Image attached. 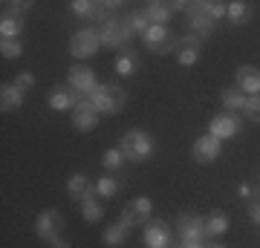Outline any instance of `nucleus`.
I'll return each instance as SVG.
<instances>
[{"label": "nucleus", "mask_w": 260, "mask_h": 248, "mask_svg": "<svg viewBox=\"0 0 260 248\" xmlns=\"http://www.w3.org/2000/svg\"><path fill=\"white\" fill-rule=\"evenodd\" d=\"M225 20L234 23V26H246L251 20V6L243 3V0H232V3H229V12H225Z\"/></svg>", "instance_id": "b1692460"}, {"label": "nucleus", "mask_w": 260, "mask_h": 248, "mask_svg": "<svg viewBox=\"0 0 260 248\" xmlns=\"http://www.w3.org/2000/svg\"><path fill=\"white\" fill-rule=\"evenodd\" d=\"M67 193H70L73 199L81 202L84 196H90V193H93V182H90L84 173H73L70 179H67Z\"/></svg>", "instance_id": "5701e85b"}, {"label": "nucleus", "mask_w": 260, "mask_h": 248, "mask_svg": "<svg viewBox=\"0 0 260 248\" xmlns=\"http://www.w3.org/2000/svg\"><path fill=\"white\" fill-rule=\"evenodd\" d=\"M150 217H153V202H150L148 196L130 199V202L124 205V211H121V220L127 222L130 228H133V225H148Z\"/></svg>", "instance_id": "6e6552de"}, {"label": "nucleus", "mask_w": 260, "mask_h": 248, "mask_svg": "<svg viewBox=\"0 0 260 248\" xmlns=\"http://www.w3.org/2000/svg\"><path fill=\"white\" fill-rule=\"evenodd\" d=\"M52 248H73V245H70L67 239H55V242H52Z\"/></svg>", "instance_id": "ea45409f"}, {"label": "nucleus", "mask_w": 260, "mask_h": 248, "mask_svg": "<svg viewBox=\"0 0 260 248\" xmlns=\"http://www.w3.org/2000/svg\"><path fill=\"white\" fill-rule=\"evenodd\" d=\"M145 15H148L150 23H156V26H168L171 18H174V9H171V3H162V0H153L145 6Z\"/></svg>", "instance_id": "412c9836"}, {"label": "nucleus", "mask_w": 260, "mask_h": 248, "mask_svg": "<svg viewBox=\"0 0 260 248\" xmlns=\"http://www.w3.org/2000/svg\"><path fill=\"white\" fill-rule=\"evenodd\" d=\"M246 98H249V95H243L237 87H229V90L220 92V101H223L225 113H234V110L243 113V107H246Z\"/></svg>", "instance_id": "cd10ccee"}, {"label": "nucleus", "mask_w": 260, "mask_h": 248, "mask_svg": "<svg viewBox=\"0 0 260 248\" xmlns=\"http://www.w3.org/2000/svg\"><path fill=\"white\" fill-rule=\"evenodd\" d=\"M205 248H225V245H220V242H211V245H205Z\"/></svg>", "instance_id": "a19ab883"}, {"label": "nucleus", "mask_w": 260, "mask_h": 248, "mask_svg": "<svg viewBox=\"0 0 260 248\" xmlns=\"http://www.w3.org/2000/svg\"><path fill=\"white\" fill-rule=\"evenodd\" d=\"M102 49V38L95 29H78L73 38H70V55L75 61H90Z\"/></svg>", "instance_id": "20e7f679"}, {"label": "nucleus", "mask_w": 260, "mask_h": 248, "mask_svg": "<svg viewBox=\"0 0 260 248\" xmlns=\"http://www.w3.org/2000/svg\"><path fill=\"white\" fill-rule=\"evenodd\" d=\"M177 237L182 239V242H203L205 239V217H197V214H179Z\"/></svg>", "instance_id": "0eeeda50"}, {"label": "nucleus", "mask_w": 260, "mask_h": 248, "mask_svg": "<svg viewBox=\"0 0 260 248\" xmlns=\"http://www.w3.org/2000/svg\"><path fill=\"white\" fill-rule=\"evenodd\" d=\"M90 104L99 110V116H116L127 104V92L119 84H99L95 92L90 95Z\"/></svg>", "instance_id": "f257e3e1"}, {"label": "nucleus", "mask_w": 260, "mask_h": 248, "mask_svg": "<svg viewBox=\"0 0 260 248\" xmlns=\"http://www.w3.org/2000/svg\"><path fill=\"white\" fill-rule=\"evenodd\" d=\"M188 26H191V35H197L200 41H203V38H208L214 32V26H217V23L205 15L200 3H191V9H188Z\"/></svg>", "instance_id": "4468645a"}, {"label": "nucleus", "mask_w": 260, "mask_h": 248, "mask_svg": "<svg viewBox=\"0 0 260 248\" xmlns=\"http://www.w3.org/2000/svg\"><path fill=\"white\" fill-rule=\"evenodd\" d=\"M32 9V3H6L3 6V15H15V18H20V12Z\"/></svg>", "instance_id": "f704fd0d"}, {"label": "nucleus", "mask_w": 260, "mask_h": 248, "mask_svg": "<svg viewBox=\"0 0 260 248\" xmlns=\"http://www.w3.org/2000/svg\"><path fill=\"white\" fill-rule=\"evenodd\" d=\"M229 231V217L223 211H214L211 217H205V237H223Z\"/></svg>", "instance_id": "bb28decb"}, {"label": "nucleus", "mask_w": 260, "mask_h": 248, "mask_svg": "<svg viewBox=\"0 0 260 248\" xmlns=\"http://www.w3.org/2000/svg\"><path fill=\"white\" fill-rule=\"evenodd\" d=\"M153 150H156L153 136L145 133V130H139V127L127 130V133L121 136V153H124V159H130V162H148V159L153 156Z\"/></svg>", "instance_id": "f03ea898"}, {"label": "nucleus", "mask_w": 260, "mask_h": 248, "mask_svg": "<svg viewBox=\"0 0 260 248\" xmlns=\"http://www.w3.org/2000/svg\"><path fill=\"white\" fill-rule=\"evenodd\" d=\"M119 188H121V182L113 173H104V176H99V179L93 182L95 196H102V199H113V196L119 193Z\"/></svg>", "instance_id": "a878e982"}, {"label": "nucleus", "mask_w": 260, "mask_h": 248, "mask_svg": "<svg viewBox=\"0 0 260 248\" xmlns=\"http://www.w3.org/2000/svg\"><path fill=\"white\" fill-rule=\"evenodd\" d=\"M119 23H121V32H124L127 41L145 38V32L150 29V20H148L145 12H130V15H124V18H119Z\"/></svg>", "instance_id": "f3484780"}, {"label": "nucleus", "mask_w": 260, "mask_h": 248, "mask_svg": "<svg viewBox=\"0 0 260 248\" xmlns=\"http://www.w3.org/2000/svg\"><path fill=\"white\" fill-rule=\"evenodd\" d=\"M81 217L87 222H99L104 217V208H102V202H99L95 191L90 193V196H84V199H81Z\"/></svg>", "instance_id": "c85d7f7f"}, {"label": "nucleus", "mask_w": 260, "mask_h": 248, "mask_svg": "<svg viewBox=\"0 0 260 248\" xmlns=\"http://www.w3.org/2000/svg\"><path fill=\"white\" fill-rule=\"evenodd\" d=\"M23 107V92L15 84H3L0 87V110L3 113H15Z\"/></svg>", "instance_id": "aec40b11"}, {"label": "nucleus", "mask_w": 260, "mask_h": 248, "mask_svg": "<svg viewBox=\"0 0 260 248\" xmlns=\"http://www.w3.org/2000/svg\"><path fill=\"white\" fill-rule=\"evenodd\" d=\"M113 69L121 75V78H127V75H136V69H139V55L133 52V49H121L119 55H116V64H113Z\"/></svg>", "instance_id": "4be33fe9"}, {"label": "nucleus", "mask_w": 260, "mask_h": 248, "mask_svg": "<svg viewBox=\"0 0 260 248\" xmlns=\"http://www.w3.org/2000/svg\"><path fill=\"white\" fill-rule=\"evenodd\" d=\"M99 124V110H95L90 101H78L73 110V127L78 133H90V130Z\"/></svg>", "instance_id": "dca6fc26"}, {"label": "nucleus", "mask_w": 260, "mask_h": 248, "mask_svg": "<svg viewBox=\"0 0 260 248\" xmlns=\"http://www.w3.org/2000/svg\"><path fill=\"white\" fill-rule=\"evenodd\" d=\"M177 248H205V245H203V242H179Z\"/></svg>", "instance_id": "4c0bfd02"}, {"label": "nucleus", "mask_w": 260, "mask_h": 248, "mask_svg": "<svg viewBox=\"0 0 260 248\" xmlns=\"http://www.w3.org/2000/svg\"><path fill=\"white\" fill-rule=\"evenodd\" d=\"M99 38H102V46H107V49H127V38H124V32H121V23L119 18H110L107 23H102L99 26Z\"/></svg>", "instance_id": "9b49d317"}, {"label": "nucleus", "mask_w": 260, "mask_h": 248, "mask_svg": "<svg viewBox=\"0 0 260 248\" xmlns=\"http://www.w3.org/2000/svg\"><path fill=\"white\" fill-rule=\"evenodd\" d=\"M15 87H18V90L26 95V92L35 87V75H32V73H20L18 78H15Z\"/></svg>", "instance_id": "72a5a7b5"}, {"label": "nucleus", "mask_w": 260, "mask_h": 248, "mask_svg": "<svg viewBox=\"0 0 260 248\" xmlns=\"http://www.w3.org/2000/svg\"><path fill=\"white\" fill-rule=\"evenodd\" d=\"M200 6H203V12L214 20V23H217V20H223L225 12H229V3H223V0H203Z\"/></svg>", "instance_id": "7c9ffc66"}, {"label": "nucleus", "mask_w": 260, "mask_h": 248, "mask_svg": "<svg viewBox=\"0 0 260 248\" xmlns=\"http://www.w3.org/2000/svg\"><path fill=\"white\" fill-rule=\"evenodd\" d=\"M124 162H127V159H124V153H121V147H110V150H104V153H102V165L107 167L110 173H113V170H119Z\"/></svg>", "instance_id": "c756f323"}, {"label": "nucleus", "mask_w": 260, "mask_h": 248, "mask_svg": "<svg viewBox=\"0 0 260 248\" xmlns=\"http://www.w3.org/2000/svg\"><path fill=\"white\" fill-rule=\"evenodd\" d=\"M127 237H130V225H127L124 220H119V222H113V225H107V228H104V234H102L104 245H110V248L124 245V242H127Z\"/></svg>", "instance_id": "6ab92c4d"}, {"label": "nucleus", "mask_w": 260, "mask_h": 248, "mask_svg": "<svg viewBox=\"0 0 260 248\" xmlns=\"http://www.w3.org/2000/svg\"><path fill=\"white\" fill-rule=\"evenodd\" d=\"M200 46L203 41L197 35H185L177 41V49H174V55H177V64L179 66H194L200 61Z\"/></svg>", "instance_id": "f8f14e48"}, {"label": "nucleus", "mask_w": 260, "mask_h": 248, "mask_svg": "<svg viewBox=\"0 0 260 248\" xmlns=\"http://www.w3.org/2000/svg\"><path fill=\"white\" fill-rule=\"evenodd\" d=\"M0 55L15 61V58L23 55V44H20V41H0Z\"/></svg>", "instance_id": "2f4dec72"}, {"label": "nucleus", "mask_w": 260, "mask_h": 248, "mask_svg": "<svg viewBox=\"0 0 260 248\" xmlns=\"http://www.w3.org/2000/svg\"><path fill=\"white\" fill-rule=\"evenodd\" d=\"M220 150H223V141L214 138L211 133H205V136H200L194 141V159L200 162V165H211V162H217V159H220Z\"/></svg>", "instance_id": "9d476101"}, {"label": "nucleus", "mask_w": 260, "mask_h": 248, "mask_svg": "<svg viewBox=\"0 0 260 248\" xmlns=\"http://www.w3.org/2000/svg\"><path fill=\"white\" fill-rule=\"evenodd\" d=\"M240 196H243V199H249V196H251V188H249V185H240Z\"/></svg>", "instance_id": "58836bf2"}, {"label": "nucleus", "mask_w": 260, "mask_h": 248, "mask_svg": "<svg viewBox=\"0 0 260 248\" xmlns=\"http://www.w3.org/2000/svg\"><path fill=\"white\" fill-rule=\"evenodd\" d=\"M249 217L254 222H260V196H254V199L249 202Z\"/></svg>", "instance_id": "c9c22d12"}, {"label": "nucleus", "mask_w": 260, "mask_h": 248, "mask_svg": "<svg viewBox=\"0 0 260 248\" xmlns=\"http://www.w3.org/2000/svg\"><path fill=\"white\" fill-rule=\"evenodd\" d=\"M208 133H211L214 138H220V141L234 138L240 133V119H237L234 113H217V116L208 121Z\"/></svg>", "instance_id": "1a4fd4ad"}, {"label": "nucleus", "mask_w": 260, "mask_h": 248, "mask_svg": "<svg viewBox=\"0 0 260 248\" xmlns=\"http://www.w3.org/2000/svg\"><path fill=\"white\" fill-rule=\"evenodd\" d=\"M67 87L78 95V101H90V95L99 87V78H95V73L87 64H75L67 73Z\"/></svg>", "instance_id": "7ed1b4c3"}, {"label": "nucleus", "mask_w": 260, "mask_h": 248, "mask_svg": "<svg viewBox=\"0 0 260 248\" xmlns=\"http://www.w3.org/2000/svg\"><path fill=\"white\" fill-rule=\"evenodd\" d=\"M145 46H148L150 52H156V55H165V52H174L177 49V41L179 38H174V32L168 26H156V23H150V29L145 32Z\"/></svg>", "instance_id": "423d86ee"}, {"label": "nucleus", "mask_w": 260, "mask_h": 248, "mask_svg": "<svg viewBox=\"0 0 260 248\" xmlns=\"http://www.w3.org/2000/svg\"><path fill=\"white\" fill-rule=\"evenodd\" d=\"M234 81H237V90L243 95H260V69L251 64H243L237 73H234Z\"/></svg>", "instance_id": "2eb2a0df"}, {"label": "nucleus", "mask_w": 260, "mask_h": 248, "mask_svg": "<svg viewBox=\"0 0 260 248\" xmlns=\"http://www.w3.org/2000/svg\"><path fill=\"white\" fill-rule=\"evenodd\" d=\"M243 116L254 124H260V95H249L246 98V107H243Z\"/></svg>", "instance_id": "473e14b6"}, {"label": "nucleus", "mask_w": 260, "mask_h": 248, "mask_svg": "<svg viewBox=\"0 0 260 248\" xmlns=\"http://www.w3.org/2000/svg\"><path fill=\"white\" fill-rule=\"evenodd\" d=\"M61 231H64V217H61V211H55V208H47V211L38 214L35 220V234L44 242H55V239H61Z\"/></svg>", "instance_id": "39448f33"}, {"label": "nucleus", "mask_w": 260, "mask_h": 248, "mask_svg": "<svg viewBox=\"0 0 260 248\" xmlns=\"http://www.w3.org/2000/svg\"><path fill=\"white\" fill-rule=\"evenodd\" d=\"M171 9H174V12H185V15H188L191 3H185V0H174V3H171Z\"/></svg>", "instance_id": "e433bc0d"}, {"label": "nucleus", "mask_w": 260, "mask_h": 248, "mask_svg": "<svg viewBox=\"0 0 260 248\" xmlns=\"http://www.w3.org/2000/svg\"><path fill=\"white\" fill-rule=\"evenodd\" d=\"M142 239H145L148 248H171V228H168V222L150 220L145 234H142Z\"/></svg>", "instance_id": "ddd939ff"}, {"label": "nucleus", "mask_w": 260, "mask_h": 248, "mask_svg": "<svg viewBox=\"0 0 260 248\" xmlns=\"http://www.w3.org/2000/svg\"><path fill=\"white\" fill-rule=\"evenodd\" d=\"M20 35H23V18L3 15L0 18V41H18Z\"/></svg>", "instance_id": "393cba45"}, {"label": "nucleus", "mask_w": 260, "mask_h": 248, "mask_svg": "<svg viewBox=\"0 0 260 248\" xmlns=\"http://www.w3.org/2000/svg\"><path fill=\"white\" fill-rule=\"evenodd\" d=\"M75 104H78V95H75L67 84H58V87H52V92H49V107L58 113H73Z\"/></svg>", "instance_id": "a211bd4d"}]
</instances>
